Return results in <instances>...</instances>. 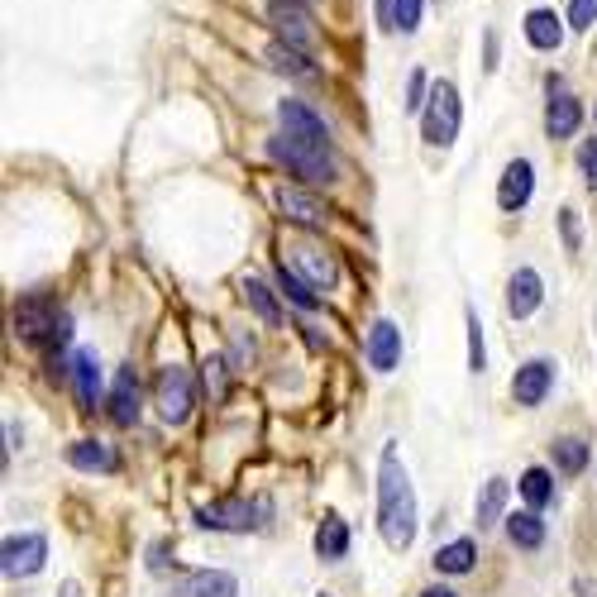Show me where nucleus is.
<instances>
[{"label":"nucleus","instance_id":"obj_1","mask_svg":"<svg viewBox=\"0 0 597 597\" xmlns=\"http://www.w3.org/2000/svg\"><path fill=\"white\" fill-rule=\"evenodd\" d=\"M378 526L392 550H406L416 540V492H411L397 445H387L378 459Z\"/></svg>","mask_w":597,"mask_h":597},{"label":"nucleus","instance_id":"obj_2","mask_svg":"<svg viewBox=\"0 0 597 597\" xmlns=\"http://www.w3.org/2000/svg\"><path fill=\"white\" fill-rule=\"evenodd\" d=\"M459 125H464V106H459V86L440 77L430 82V101L421 110V134H426L430 149H449L459 139Z\"/></svg>","mask_w":597,"mask_h":597},{"label":"nucleus","instance_id":"obj_3","mask_svg":"<svg viewBox=\"0 0 597 597\" xmlns=\"http://www.w3.org/2000/svg\"><path fill=\"white\" fill-rule=\"evenodd\" d=\"M15 330H20V340L39 344V349H63V344L72 340L67 311H58V306H48V301H39V297H29L15 306Z\"/></svg>","mask_w":597,"mask_h":597},{"label":"nucleus","instance_id":"obj_4","mask_svg":"<svg viewBox=\"0 0 597 597\" xmlns=\"http://www.w3.org/2000/svg\"><path fill=\"white\" fill-rule=\"evenodd\" d=\"M268 158L282 163V168H292L301 182H311V187H330V182H335V153L297 144V139H287V134L268 139Z\"/></svg>","mask_w":597,"mask_h":597},{"label":"nucleus","instance_id":"obj_5","mask_svg":"<svg viewBox=\"0 0 597 597\" xmlns=\"http://www.w3.org/2000/svg\"><path fill=\"white\" fill-rule=\"evenodd\" d=\"M43 559H48V540H43L39 531L10 535V540L0 545V569H5V578H34L43 569Z\"/></svg>","mask_w":597,"mask_h":597},{"label":"nucleus","instance_id":"obj_6","mask_svg":"<svg viewBox=\"0 0 597 597\" xmlns=\"http://www.w3.org/2000/svg\"><path fill=\"white\" fill-rule=\"evenodd\" d=\"M268 24L278 29L282 43H292V48H311L316 43V29H311V10H306V0H268Z\"/></svg>","mask_w":597,"mask_h":597},{"label":"nucleus","instance_id":"obj_7","mask_svg":"<svg viewBox=\"0 0 597 597\" xmlns=\"http://www.w3.org/2000/svg\"><path fill=\"white\" fill-rule=\"evenodd\" d=\"M278 120H282V134L287 139H297V144H311V149H330V129H325V120H320L311 106H301V101H282L278 106Z\"/></svg>","mask_w":597,"mask_h":597},{"label":"nucleus","instance_id":"obj_8","mask_svg":"<svg viewBox=\"0 0 597 597\" xmlns=\"http://www.w3.org/2000/svg\"><path fill=\"white\" fill-rule=\"evenodd\" d=\"M158 416L168 426H182L192 416V378H187V368H163L158 373Z\"/></svg>","mask_w":597,"mask_h":597},{"label":"nucleus","instance_id":"obj_9","mask_svg":"<svg viewBox=\"0 0 597 597\" xmlns=\"http://www.w3.org/2000/svg\"><path fill=\"white\" fill-rule=\"evenodd\" d=\"M531 192H535V168L531 158H512L507 168H502V182H497V206L502 211H526L531 206Z\"/></svg>","mask_w":597,"mask_h":597},{"label":"nucleus","instance_id":"obj_10","mask_svg":"<svg viewBox=\"0 0 597 597\" xmlns=\"http://www.w3.org/2000/svg\"><path fill=\"white\" fill-rule=\"evenodd\" d=\"M196 521H201L206 531H254L258 507L254 502H244V497H230V502H211V507H201Z\"/></svg>","mask_w":597,"mask_h":597},{"label":"nucleus","instance_id":"obj_11","mask_svg":"<svg viewBox=\"0 0 597 597\" xmlns=\"http://www.w3.org/2000/svg\"><path fill=\"white\" fill-rule=\"evenodd\" d=\"M550 387H555V363L550 359H531L516 368L512 378V397L516 406H540L545 397H550Z\"/></svg>","mask_w":597,"mask_h":597},{"label":"nucleus","instance_id":"obj_12","mask_svg":"<svg viewBox=\"0 0 597 597\" xmlns=\"http://www.w3.org/2000/svg\"><path fill=\"white\" fill-rule=\"evenodd\" d=\"M368 363H373L378 373H392V368L402 363V330H397L392 320H378V325L368 330Z\"/></svg>","mask_w":597,"mask_h":597},{"label":"nucleus","instance_id":"obj_13","mask_svg":"<svg viewBox=\"0 0 597 597\" xmlns=\"http://www.w3.org/2000/svg\"><path fill=\"white\" fill-rule=\"evenodd\" d=\"M578 125H583V106H578V96H569V91H550V106H545V129H550V139H574Z\"/></svg>","mask_w":597,"mask_h":597},{"label":"nucleus","instance_id":"obj_14","mask_svg":"<svg viewBox=\"0 0 597 597\" xmlns=\"http://www.w3.org/2000/svg\"><path fill=\"white\" fill-rule=\"evenodd\" d=\"M540 297H545L540 273H535V268H516L512 282H507V311H512L516 320H526L535 306H540Z\"/></svg>","mask_w":597,"mask_h":597},{"label":"nucleus","instance_id":"obj_15","mask_svg":"<svg viewBox=\"0 0 597 597\" xmlns=\"http://www.w3.org/2000/svg\"><path fill=\"white\" fill-rule=\"evenodd\" d=\"M287 254H292V263L306 273V282H311L316 292H330V287H335L340 268H335V258L330 254H320L316 244H297V249H287Z\"/></svg>","mask_w":597,"mask_h":597},{"label":"nucleus","instance_id":"obj_16","mask_svg":"<svg viewBox=\"0 0 597 597\" xmlns=\"http://www.w3.org/2000/svg\"><path fill=\"white\" fill-rule=\"evenodd\" d=\"M172 597H239V583L235 574H225V569H201V574L182 578Z\"/></svg>","mask_w":597,"mask_h":597},{"label":"nucleus","instance_id":"obj_17","mask_svg":"<svg viewBox=\"0 0 597 597\" xmlns=\"http://www.w3.org/2000/svg\"><path fill=\"white\" fill-rule=\"evenodd\" d=\"M426 15V0H378V24L387 34H416Z\"/></svg>","mask_w":597,"mask_h":597},{"label":"nucleus","instance_id":"obj_18","mask_svg":"<svg viewBox=\"0 0 597 597\" xmlns=\"http://www.w3.org/2000/svg\"><path fill=\"white\" fill-rule=\"evenodd\" d=\"M110 416H115V426H134V421H139V378H134V368H120V373H115Z\"/></svg>","mask_w":597,"mask_h":597},{"label":"nucleus","instance_id":"obj_19","mask_svg":"<svg viewBox=\"0 0 597 597\" xmlns=\"http://www.w3.org/2000/svg\"><path fill=\"white\" fill-rule=\"evenodd\" d=\"M521 29H526V43H531V48H540V53H555L559 43H564V20H559L555 10H545V5H540V10H531Z\"/></svg>","mask_w":597,"mask_h":597},{"label":"nucleus","instance_id":"obj_20","mask_svg":"<svg viewBox=\"0 0 597 597\" xmlns=\"http://www.w3.org/2000/svg\"><path fill=\"white\" fill-rule=\"evenodd\" d=\"M72 383H77V402H82L86 411H96V402H101V363H96L91 349H82V354L72 359Z\"/></svg>","mask_w":597,"mask_h":597},{"label":"nucleus","instance_id":"obj_21","mask_svg":"<svg viewBox=\"0 0 597 597\" xmlns=\"http://www.w3.org/2000/svg\"><path fill=\"white\" fill-rule=\"evenodd\" d=\"M278 211L287 215V220H297V225H325V206L320 201H311L306 192H297V187H278Z\"/></svg>","mask_w":597,"mask_h":597},{"label":"nucleus","instance_id":"obj_22","mask_svg":"<svg viewBox=\"0 0 597 597\" xmlns=\"http://www.w3.org/2000/svg\"><path fill=\"white\" fill-rule=\"evenodd\" d=\"M67 459L77 464V469H96V473H115V449L101 445V440H77V445L67 449Z\"/></svg>","mask_w":597,"mask_h":597},{"label":"nucleus","instance_id":"obj_23","mask_svg":"<svg viewBox=\"0 0 597 597\" xmlns=\"http://www.w3.org/2000/svg\"><path fill=\"white\" fill-rule=\"evenodd\" d=\"M507 478H488L483 483V492H478V526L488 531V526H497L502 521V512H507Z\"/></svg>","mask_w":597,"mask_h":597},{"label":"nucleus","instance_id":"obj_24","mask_svg":"<svg viewBox=\"0 0 597 597\" xmlns=\"http://www.w3.org/2000/svg\"><path fill=\"white\" fill-rule=\"evenodd\" d=\"M316 555L320 559H344V555H349V526H344L340 516H325V521H320Z\"/></svg>","mask_w":597,"mask_h":597},{"label":"nucleus","instance_id":"obj_25","mask_svg":"<svg viewBox=\"0 0 597 597\" xmlns=\"http://www.w3.org/2000/svg\"><path fill=\"white\" fill-rule=\"evenodd\" d=\"M507 535H512V545H521V550H540L545 545V521L535 512H512L507 516Z\"/></svg>","mask_w":597,"mask_h":597},{"label":"nucleus","instance_id":"obj_26","mask_svg":"<svg viewBox=\"0 0 597 597\" xmlns=\"http://www.w3.org/2000/svg\"><path fill=\"white\" fill-rule=\"evenodd\" d=\"M268 63L278 67V72H287V77H316L311 58H306L301 48H292V43H282V39L268 43Z\"/></svg>","mask_w":597,"mask_h":597},{"label":"nucleus","instance_id":"obj_27","mask_svg":"<svg viewBox=\"0 0 597 597\" xmlns=\"http://www.w3.org/2000/svg\"><path fill=\"white\" fill-rule=\"evenodd\" d=\"M278 287H282V297L292 301V306H301V311H316V306H320L316 287H311V282H301L287 263H278Z\"/></svg>","mask_w":597,"mask_h":597},{"label":"nucleus","instance_id":"obj_28","mask_svg":"<svg viewBox=\"0 0 597 597\" xmlns=\"http://www.w3.org/2000/svg\"><path fill=\"white\" fill-rule=\"evenodd\" d=\"M473 559H478L473 540H454L445 550H435V569H440V574H469Z\"/></svg>","mask_w":597,"mask_h":597},{"label":"nucleus","instance_id":"obj_29","mask_svg":"<svg viewBox=\"0 0 597 597\" xmlns=\"http://www.w3.org/2000/svg\"><path fill=\"white\" fill-rule=\"evenodd\" d=\"M239 292H244V301H249V306L258 311V320H263V325H278V320H282L273 292H268V287H263L258 278H244V287H239Z\"/></svg>","mask_w":597,"mask_h":597},{"label":"nucleus","instance_id":"obj_30","mask_svg":"<svg viewBox=\"0 0 597 597\" xmlns=\"http://www.w3.org/2000/svg\"><path fill=\"white\" fill-rule=\"evenodd\" d=\"M521 497L531 502V512H540L550 497H555V483H550V473L545 469H526L521 473Z\"/></svg>","mask_w":597,"mask_h":597},{"label":"nucleus","instance_id":"obj_31","mask_svg":"<svg viewBox=\"0 0 597 597\" xmlns=\"http://www.w3.org/2000/svg\"><path fill=\"white\" fill-rule=\"evenodd\" d=\"M555 464L564 473H583V464H588V445H583V440H574V435L555 440Z\"/></svg>","mask_w":597,"mask_h":597},{"label":"nucleus","instance_id":"obj_32","mask_svg":"<svg viewBox=\"0 0 597 597\" xmlns=\"http://www.w3.org/2000/svg\"><path fill=\"white\" fill-rule=\"evenodd\" d=\"M206 392H211V402H225V392H230V363L225 359H206Z\"/></svg>","mask_w":597,"mask_h":597},{"label":"nucleus","instance_id":"obj_33","mask_svg":"<svg viewBox=\"0 0 597 597\" xmlns=\"http://www.w3.org/2000/svg\"><path fill=\"white\" fill-rule=\"evenodd\" d=\"M469 368L473 373H483L488 368V349H483V320H478V311L469 306Z\"/></svg>","mask_w":597,"mask_h":597},{"label":"nucleus","instance_id":"obj_34","mask_svg":"<svg viewBox=\"0 0 597 597\" xmlns=\"http://www.w3.org/2000/svg\"><path fill=\"white\" fill-rule=\"evenodd\" d=\"M430 101V77L426 72H411V82H406V110H426Z\"/></svg>","mask_w":597,"mask_h":597},{"label":"nucleus","instance_id":"obj_35","mask_svg":"<svg viewBox=\"0 0 597 597\" xmlns=\"http://www.w3.org/2000/svg\"><path fill=\"white\" fill-rule=\"evenodd\" d=\"M597 24V0H569V29H593Z\"/></svg>","mask_w":597,"mask_h":597},{"label":"nucleus","instance_id":"obj_36","mask_svg":"<svg viewBox=\"0 0 597 597\" xmlns=\"http://www.w3.org/2000/svg\"><path fill=\"white\" fill-rule=\"evenodd\" d=\"M578 168L588 177V187H597V139H583V149H578Z\"/></svg>","mask_w":597,"mask_h":597},{"label":"nucleus","instance_id":"obj_37","mask_svg":"<svg viewBox=\"0 0 597 597\" xmlns=\"http://www.w3.org/2000/svg\"><path fill=\"white\" fill-rule=\"evenodd\" d=\"M559 225H564V244H569V254H578V211H559Z\"/></svg>","mask_w":597,"mask_h":597},{"label":"nucleus","instance_id":"obj_38","mask_svg":"<svg viewBox=\"0 0 597 597\" xmlns=\"http://www.w3.org/2000/svg\"><path fill=\"white\" fill-rule=\"evenodd\" d=\"M497 67V34H488V72Z\"/></svg>","mask_w":597,"mask_h":597},{"label":"nucleus","instance_id":"obj_39","mask_svg":"<svg viewBox=\"0 0 597 597\" xmlns=\"http://www.w3.org/2000/svg\"><path fill=\"white\" fill-rule=\"evenodd\" d=\"M421 597H459V593H449V588H426Z\"/></svg>","mask_w":597,"mask_h":597},{"label":"nucleus","instance_id":"obj_40","mask_svg":"<svg viewBox=\"0 0 597 597\" xmlns=\"http://www.w3.org/2000/svg\"><path fill=\"white\" fill-rule=\"evenodd\" d=\"M63 597H82L77 593V583H63Z\"/></svg>","mask_w":597,"mask_h":597},{"label":"nucleus","instance_id":"obj_41","mask_svg":"<svg viewBox=\"0 0 597 597\" xmlns=\"http://www.w3.org/2000/svg\"><path fill=\"white\" fill-rule=\"evenodd\" d=\"M320 597H330V593H320Z\"/></svg>","mask_w":597,"mask_h":597}]
</instances>
